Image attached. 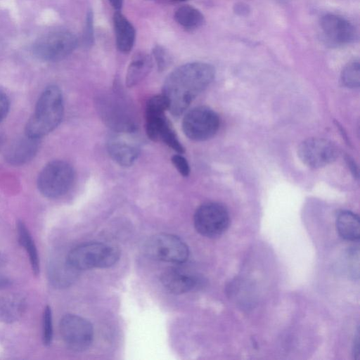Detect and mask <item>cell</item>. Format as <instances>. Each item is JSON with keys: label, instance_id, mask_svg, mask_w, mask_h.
Wrapping results in <instances>:
<instances>
[{"label": "cell", "instance_id": "6da1fadb", "mask_svg": "<svg viewBox=\"0 0 360 360\" xmlns=\"http://www.w3.org/2000/svg\"><path fill=\"white\" fill-rule=\"evenodd\" d=\"M214 67L203 62L182 65L166 78L162 95L168 103V110L174 116L181 115L193 100L213 81Z\"/></svg>", "mask_w": 360, "mask_h": 360}, {"label": "cell", "instance_id": "7a4b0ae2", "mask_svg": "<svg viewBox=\"0 0 360 360\" xmlns=\"http://www.w3.org/2000/svg\"><path fill=\"white\" fill-rule=\"evenodd\" d=\"M64 112L63 95L55 85L47 86L37 102L34 111L25 127V134L40 139L54 130Z\"/></svg>", "mask_w": 360, "mask_h": 360}, {"label": "cell", "instance_id": "3957f363", "mask_svg": "<svg viewBox=\"0 0 360 360\" xmlns=\"http://www.w3.org/2000/svg\"><path fill=\"white\" fill-rule=\"evenodd\" d=\"M71 266L77 271L95 268H108L120 258V252L114 246L100 242H90L73 248L67 255Z\"/></svg>", "mask_w": 360, "mask_h": 360}, {"label": "cell", "instance_id": "277c9868", "mask_svg": "<svg viewBox=\"0 0 360 360\" xmlns=\"http://www.w3.org/2000/svg\"><path fill=\"white\" fill-rule=\"evenodd\" d=\"M75 172L65 161L54 160L49 162L41 171L37 186L42 195L56 198L65 194L72 186Z\"/></svg>", "mask_w": 360, "mask_h": 360}, {"label": "cell", "instance_id": "5b68a950", "mask_svg": "<svg viewBox=\"0 0 360 360\" xmlns=\"http://www.w3.org/2000/svg\"><path fill=\"white\" fill-rule=\"evenodd\" d=\"M77 37L67 30L52 31L38 39L33 47L35 56L46 61H58L77 47Z\"/></svg>", "mask_w": 360, "mask_h": 360}, {"label": "cell", "instance_id": "8992f818", "mask_svg": "<svg viewBox=\"0 0 360 360\" xmlns=\"http://www.w3.org/2000/svg\"><path fill=\"white\" fill-rule=\"evenodd\" d=\"M196 231L203 236L216 238L228 229L230 217L226 207L220 203L210 202L198 207L193 217Z\"/></svg>", "mask_w": 360, "mask_h": 360}, {"label": "cell", "instance_id": "52a82bcc", "mask_svg": "<svg viewBox=\"0 0 360 360\" xmlns=\"http://www.w3.org/2000/svg\"><path fill=\"white\" fill-rule=\"evenodd\" d=\"M219 127L218 115L206 106H198L188 111L182 122V129L190 139L202 141L212 138Z\"/></svg>", "mask_w": 360, "mask_h": 360}, {"label": "cell", "instance_id": "ba28073f", "mask_svg": "<svg viewBox=\"0 0 360 360\" xmlns=\"http://www.w3.org/2000/svg\"><path fill=\"white\" fill-rule=\"evenodd\" d=\"M147 254L152 258L175 264L187 261L189 250L179 237L169 233H160L151 237L146 246Z\"/></svg>", "mask_w": 360, "mask_h": 360}, {"label": "cell", "instance_id": "9c48e42d", "mask_svg": "<svg viewBox=\"0 0 360 360\" xmlns=\"http://www.w3.org/2000/svg\"><path fill=\"white\" fill-rule=\"evenodd\" d=\"M60 333L66 346L74 352L87 349L92 343V325L83 317L66 314L60 323Z\"/></svg>", "mask_w": 360, "mask_h": 360}, {"label": "cell", "instance_id": "30bf717a", "mask_svg": "<svg viewBox=\"0 0 360 360\" xmlns=\"http://www.w3.org/2000/svg\"><path fill=\"white\" fill-rule=\"evenodd\" d=\"M136 130H115L110 136L107 148L111 158L119 165L129 167L140 153V146L134 136Z\"/></svg>", "mask_w": 360, "mask_h": 360}, {"label": "cell", "instance_id": "8fae6325", "mask_svg": "<svg viewBox=\"0 0 360 360\" xmlns=\"http://www.w3.org/2000/svg\"><path fill=\"white\" fill-rule=\"evenodd\" d=\"M298 155L302 162L309 167L319 168L334 161L338 156V150L328 140L310 138L300 143Z\"/></svg>", "mask_w": 360, "mask_h": 360}, {"label": "cell", "instance_id": "7c38bea8", "mask_svg": "<svg viewBox=\"0 0 360 360\" xmlns=\"http://www.w3.org/2000/svg\"><path fill=\"white\" fill-rule=\"evenodd\" d=\"M324 39L334 46H342L352 42L356 37L354 26L345 18L335 14L323 15L320 22Z\"/></svg>", "mask_w": 360, "mask_h": 360}, {"label": "cell", "instance_id": "4fadbf2b", "mask_svg": "<svg viewBox=\"0 0 360 360\" xmlns=\"http://www.w3.org/2000/svg\"><path fill=\"white\" fill-rule=\"evenodd\" d=\"M197 277L183 268L172 267L164 271L161 283L172 294H182L191 291L198 285Z\"/></svg>", "mask_w": 360, "mask_h": 360}, {"label": "cell", "instance_id": "5bb4252c", "mask_svg": "<svg viewBox=\"0 0 360 360\" xmlns=\"http://www.w3.org/2000/svg\"><path fill=\"white\" fill-rule=\"evenodd\" d=\"M39 146V139L25 134L15 140L5 153L6 160L13 165H22L36 155Z\"/></svg>", "mask_w": 360, "mask_h": 360}, {"label": "cell", "instance_id": "9a60e30c", "mask_svg": "<svg viewBox=\"0 0 360 360\" xmlns=\"http://www.w3.org/2000/svg\"><path fill=\"white\" fill-rule=\"evenodd\" d=\"M78 271L69 263L67 256L61 258L56 256L50 259L48 265V276L53 285L65 288L70 285L75 279Z\"/></svg>", "mask_w": 360, "mask_h": 360}, {"label": "cell", "instance_id": "2e32d148", "mask_svg": "<svg viewBox=\"0 0 360 360\" xmlns=\"http://www.w3.org/2000/svg\"><path fill=\"white\" fill-rule=\"evenodd\" d=\"M113 25L118 50L124 53L130 52L136 38L133 25L120 11H116L113 15Z\"/></svg>", "mask_w": 360, "mask_h": 360}, {"label": "cell", "instance_id": "e0dca14e", "mask_svg": "<svg viewBox=\"0 0 360 360\" xmlns=\"http://www.w3.org/2000/svg\"><path fill=\"white\" fill-rule=\"evenodd\" d=\"M153 64L150 55L145 52L136 53L127 71L126 85L132 87L141 82L151 70Z\"/></svg>", "mask_w": 360, "mask_h": 360}, {"label": "cell", "instance_id": "ac0fdd59", "mask_svg": "<svg viewBox=\"0 0 360 360\" xmlns=\"http://www.w3.org/2000/svg\"><path fill=\"white\" fill-rule=\"evenodd\" d=\"M26 302L19 295L7 294L0 297V321L11 323L23 315Z\"/></svg>", "mask_w": 360, "mask_h": 360}, {"label": "cell", "instance_id": "d6986e66", "mask_svg": "<svg viewBox=\"0 0 360 360\" xmlns=\"http://www.w3.org/2000/svg\"><path fill=\"white\" fill-rule=\"evenodd\" d=\"M359 226V218L355 213L344 210L338 214L336 229L339 235L345 240L358 241L360 236Z\"/></svg>", "mask_w": 360, "mask_h": 360}, {"label": "cell", "instance_id": "ffe728a7", "mask_svg": "<svg viewBox=\"0 0 360 360\" xmlns=\"http://www.w3.org/2000/svg\"><path fill=\"white\" fill-rule=\"evenodd\" d=\"M174 18L179 25L188 30L201 27L205 22L202 13L196 8L188 5L179 7L174 12Z\"/></svg>", "mask_w": 360, "mask_h": 360}, {"label": "cell", "instance_id": "44dd1931", "mask_svg": "<svg viewBox=\"0 0 360 360\" xmlns=\"http://www.w3.org/2000/svg\"><path fill=\"white\" fill-rule=\"evenodd\" d=\"M17 231L19 243L25 248L29 256L34 274L37 275L39 271V261L38 252L34 240L28 229L22 221H19L18 222Z\"/></svg>", "mask_w": 360, "mask_h": 360}, {"label": "cell", "instance_id": "7402d4cb", "mask_svg": "<svg viewBox=\"0 0 360 360\" xmlns=\"http://www.w3.org/2000/svg\"><path fill=\"white\" fill-rule=\"evenodd\" d=\"M341 81L348 88H357L360 82V66L358 60L348 63L341 73Z\"/></svg>", "mask_w": 360, "mask_h": 360}, {"label": "cell", "instance_id": "603a6c76", "mask_svg": "<svg viewBox=\"0 0 360 360\" xmlns=\"http://www.w3.org/2000/svg\"><path fill=\"white\" fill-rule=\"evenodd\" d=\"M152 55L160 72L166 70L172 62L169 53L160 45H156L153 47Z\"/></svg>", "mask_w": 360, "mask_h": 360}, {"label": "cell", "instance_id": "cb8c5ba5", "mask_svg": "<svg viewBox=\"0 0 360 360\" xmlns=\"http://www.w3.org/2000/svg\"><path fill=\"white\" fill-rule=\"evenodd\" d=\"M43 342L45 345H49L53 338V324L51 310L49 306L46 307L43 314Z\"/></svg>", "mask_w": 360, "mask_h": 360}, {"label": "cell", "instance_id": "d4e9b609", "mask_svg": "<svg viewBox=\"0 0 360 360\" xmlns=\"http://www.w3.org/2000/svg\"><path fill=\"white\" fill-rule=\"evenodd\" d=\"M94 40V15L90 10L86 13L84 30V42L86 46H91Z\"/></svg>", "mask_w": 360, "mask_h": 360}, {"label": "cell", "instance_id": "484cf974", "mask_svg": "<svg viewBox=\"0 0 360 360\" xmlns=\"http://www.w3.org/2000/svg\"><path fill=\"white\" fill-rule=\"evenodd\" d=\"M172 162L181 176L186 177L189 175L190 167L184 156L175 155L172 158Z\"/></svg>", "mask_w": 360, "mask_h": 360}, {"label": "cell", "instance_id": "4316f807", "mask_svg": "<svg viewBox=\"0 0 360 360\" xmlns=\"http://www.w3.org/2000/svg\"><path fill=\"white\" fill-rule=\"evenodd\" d=\"M10 101L8 96L2 91H0V123L4 120L8 113Z\"/></svg>", "mask_w": 360, "mask_h": 360}, {"label": "cell", "instance_id": "83f0119b", "mask_svg": "<svg viewBox=\"0 0 360 360\" xmlns=\"http://www.w3.org/2000/svg\"><path fill=\"white\" fill-rule=\"evenodd\" d=\"M359 334L357 335L356 340H354V355L355 356L356 359H359Z\"/></svg>", "mask_w": 360, "mask_h": 360}, {"label": "cell", "instance_id": "f1b7e54d", "mask_svg": "<svg viewBox=\"0 0 360 360\" xmlns=\"http://www.w3.org/2000/svg\"><path fill=\"white\" fill-rule=\"evenodd\" d=\"M113 8L116 11H120L123 4V0H108Z\"/></svg>", "mask_w": 360, "mask_h": 360}, {"label": "cell", "instance_id": "f546056e", "mask_svg": "<svg viewBox=\"0 0 360 360\" xmlns=\"http://www.w3.org/2000/svg\"><path fill=\"white\" fill-rule=\"evenodd\" d=\"M8 283H9V281L6 278L0 276V288L7 286L8 285Z\"/></svg>", "mask_w": 360, "mask_h": 360}, {"label": "cell", "instance_id": "4dcf8cb0", "mask_svg": "<svg viewBox=\"0 0 360 360\" xmlns=\"http://www.w3.org/2000/svg\"><path fill=\"white\" fill-rule=\"evenodd\" d=\"M4 143L3 138L0 136V149L1 148Z\"/></svg>", "mask_w": 360, "mask_h": 360}, {"label": "cell", "instance_id": "1f68e13d", "mask_svg": "<svg viewBox=\"0 0 360 360\" xmlns=\"http://www.w3.org/2000/svg\"><path fill=\"white\" fill-rule=\"evenodd\" d=\"M171 1L181 2V1H186V0H171Z\"/></svg>", "mask_w": 360, "mask_h": 360}, {"label": "cell", "instance_id": "d6a6232c", "mask_svg": "<svg viewBox=\"0 0 360 360\" xmlns=\"http://www.w3.org/2000/svg\"><path fill=\"white\" fill-rule=\"evenodd\" d=\"M2 262V259L1 257H0V264Z\"/></svg>", "mask_w": 360, "mask_h": 360}]
</instances>
